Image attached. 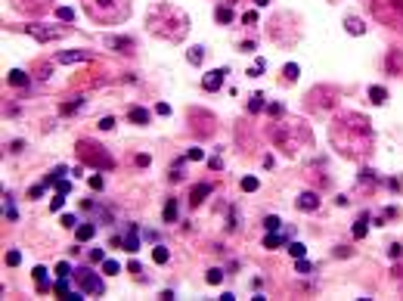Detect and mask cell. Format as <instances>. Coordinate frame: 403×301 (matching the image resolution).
I'll return each mask as SVG.
<instances>
[{
    "mask_svg": "<svg viewBox=\"0 0 403 301\" xmlns=\"http://www.w3.org/2000/svg\"><path fill=\"white\" fill-rule=\"evenodd\" d=\"M329 143H332L344 158H360L372 149L375 143V131L372 121L360 115V112H341L332 128H329Z\"/></svg>",
    "mask_w": 403,
    "mask_h": 301,
    "instance_id": "1",
    "label": "cell"
},
{
    "mask_svg": "<svg viewBox=\"0 0 403 301\" xmlns=\"http://www.w3.org/2000/svg\"><path fill=\"white\" fill-rule=\"evenodd\" d=\"M146 28L161 41L180 44L189 34V16L171 4H152L149 13H146Z\"/></svg>",
    "mask_w": 403,
    "mask_h": 301,
    "instance_id": "2",
    "label": "cell"
},
{
    "mask_svg": "<svg viewBox=\"0 0 403 301\" xmlns=\"http://www.w3.org/2000/svg\"><path fill=\"white\" fill-rule=\"evenodd\" d=\"M273 143H276L288 158H295L304 146L310 149V131L301 118H276V128H273Z\"/></svg>",
    "mask_w": 403,
    "mask_h": 301,
    "instance_id": "3",
    "label": "cell"
},
{
    "mask_svg": "<svg viewBox=\"0 0 403 301\" xmlns=\"http://www.w3.org/2000/svg\"><path fill=\"white\" fill-rule=\"evenodd\" d=\"M84 13L96 25H121L131 19V0H84Z\"/></svg>",
    "mask_w": 403,
    "mask_h": 301,
    "instance_id": "4",
    "label": "cell"
},
{
    "mask_svg": "<svg viewBox=\"0 0 403 301\" xmlns=\"http://www.w3.org/2000/svg\"><path fill=\"white\" fill-rule=\"evenodd\" d=\"M75 152H78V158H81V162L84 165H90V168H96V171H112L115 168V158L112 155H109L99 143H96V140H78V146H75Z\"/></svg>",
    "mask_w": 403,
    "mask_h": 301,
    "instance_id": "5",
    "label": "cell"
},
{
    "mask_svg": "<svg viewBox=\"0 0 403 301\" xmlns=\"http://www.w3.org/2000/svg\"><path fill=\"white\" fill-rule=\"evenodd\" d=\"M369 10L381 25L403 28V0H369Z\"/></svg>",
    "mask_w": 403,
    "mask_h": 301,
    "instance_id": "6",
    "label": "cell"
},
{
    "mask_svg": "<svg viewBox=\"0 0 403 301\" xmlns=\"http://www.w3.org/2000/svg\"><path fill=\"white\" fill-rule=\"evenodd\" d=\"M75 282H78V289H81L84 295H103V292H106L103 276L93 273L90 267H78V270H75Z\"/></svg>",
    "mask_w": 403,
    "mask_h": 301,
    "instance_id": "7",
    "label": "cell"
},
{
    "mask_svg": "<svg viewBox=\"0 0 403 301\" xmlns=\"http://www.w3.org/2000/svg\"><path fill=\"white\" fill-rule=\"evenodd\" d=\"M25 31L31 34V38H38L41 44H47V41H56V38H62V34H65V28H59V25H41V22L25 25Z\"/></svg>",
    "mask_w": 403,
    "mask_h": 301,
    "instance_id": "8",
    "label": "cell"
},
{
    "mask_svg": "<svg viewBox=\"0 0 403 301\" xmlns=\"http://www.w3.org/2000/svg\"><path fill=\"white\" fill-rule=\"evenodd\" d=\"M106 47L109 50H115V53H121V56H131V53L137 50V44L131 41V38H124V34H106Z\"/></svg>",
    "mask_w": 403,
    "mask_h": 301,
    "instance_id": "9",
    "label": "cell"
},
{
    "mask_svg": "<svg viewBox=\"0 0 403 301\" xmlns=\"http://www.w3.org/2000/svg\"><path fill=\"white\" fill-rule=\"evenodd\" d=\"M13 7L19 13H25V16H41V13H47L53 7V0H13Z\"/></svg>",
    "mask_w": 403,
    "mask_h": 301,
    "instance_id": "10",
    "label": "cell"
},
{
    "mask_svg": "<svg viewBox=\"0 0 403 301\" xmlns=\"http://www.w3.org/2000/svg\"><path fill=\"white\" fill-rule=\"evenodd\" d=\"M227 75H230L227 68H211V72H205V78H201V87H205V93H217V90H221Z\"/></svg>",
    "mask_w": 403,
    "mask_h": 301,
    "instance_id": "11",
    "label": "cell"
},
{
    "mask_svg": "<svg viewBox=\"0 0 403 301\" xmlns=\"http://www.w3.org/2000/svg\"><path fill=\"white\" fill-rule=\"evenodd\" d=\"M320 205H323V199H320V192H314V189L298 192V199H295V208L298 211H317Z\"/></svg>",
    "mask_w": 403,
    "mask_h": 301,
    "instance_id": "12",
    "label": "cell"
},
{
    "mask_svg": "<svg viewBox=\"0 0 403 301\" xmlns=\"http://www.w3.org/2000/svg\"><path fill=\"white\" fill-rule=\"evenodd\" d=\"M261 245H264L267 252H276V249H285V245H288V233H285V230H273V233H267V236L261 239Z\"/></svg>",
    "mask_w": 403,
    "mask_h": 301,
    "instance_id": "13",
    "label": "cell"
},
{
    "mask_svg": "<svg viewBox=\"0 0 403 301\" xmlns=\"http://www.w3.org/2000/svg\"><path fill=\"white\" fill-rule=\"evenodd\" d=\"M211 192H214V183H205V180L195 183V186L189 189V205H192V208H198L201 202H205V199L211 196Z\"/></svg>",
    "mask_w": 403,
    "mask_h": 301,
    "instance_id": "14",
    "label": "cell"
},
{
    "mask_svg": "<svg viewBox=\"0 0 403 301\" xmlns=\"http://www.w3.org/2000/svg\"><path fill=\"white\" fill-rule=\"evenodd\" d=\"M121 249L131 252V255L140 252V230H137V224H131V227H127V233L121 236Z\"/></svg>",
    "mask_w": 403,
    "mask_h": 301,
    "instance_id": "15",
    "label": "cell"
},
{
    "mask_svg": "<svg viewBox=\"0 0 403 301\" xmlns=\"http://www.w3.org/2000/svg\"><path fill=\"white\" fill-rule=\"evenodd\" d=\"M127 121H131V125H137V128H146V125L152 121V112L143 109V106H131V109H127Z\"/></svg>",
    "mask_w": 403,
    "mask_h": 301,
    "instance_id": "16",
    "label": "cell"
},
{
    "mask_svg": "<svg viewBox=\"0 0 403 301\" xmlns=\"http://www.w3.org/2000/svg\"><path fill=\"white\" fill-rule=\"evenodd\" d=\"M90 53L87 50H65V53H56V62L59 65H75V62H87Z\"/></svg>",
    "mask_w": 403,
    "mask_h": 301,
    "instance_id": "17",
    "label": "cell"
},
{
    "mask_svg": "<svg viewBox=\"0 0 403 301\" xmlns=\"http://www.w3.org/2000/svg\"><path fill=\"white\" fill-rule=\"evenodd\" d=\"M177 211H180V199L168 196V199H164V211H161L164 224H177Z\"/></svg>",
    "mask_w": 403,
    "mask_h": 301,
    "instance_id": "18",
    "label": "cell"
},
{
    "mask_svg": "<svg viewBox=\"0 0 403 301\" xmlns=\"http://www.w3.org/2000/svg\"><path fill=\"white\" fill-rule=\"evenodd\" d=\"M233 19H236V13H233L230 4H221V7L214 10V22L217 25H233Z\"/></svg>",
    "mask_w": 403,
    "mask_h": 301,
    "instance_id": "19",
    "label": "cell"
},
{
    "mask_svg": "<svg viewBox=\"0 0 403 301\" xmlns=\"http://www.w3.org/2000/svg\"><path fill=\"white\" fill-rule=\"evenodd\" d=\"M344 31H347V34H357V38H360V34H366V22L357 19V16H347V19H344Z\"/></svg>",
    "mask_w": 403,
    "mask_h": 301,
    "instance_id": "20",
    "label": "cell"
},
{
    "mask_svg": "<svg viewBox=\"0 0 403 301\" xmlns=\"http://www.w3.org/2000/svg\"><path fill=\"white\" fill-rule=\"evenodd\" d=\"M360 186H363V189H375V186H378V174H375L372 168H363V171H360Z\"/></svg>",
    "mask_w": 403,
    "mask_h": 301,
    "instance_id": "21",
    "label": "cell"
},
{
    "mask_svg": "<svg viewBox=\"0 0 403 301\" xmlns=\"http://www.w3.org/2000/svg\"><path fill=\"white\" fill-rule=\"evenodd\" d=\"M366 221H369V215H366V211H363V215L357 218V224L351 227V233H354V239H366V233H369V224H366Z\"/></svg>",
    "mask_w": 403,
    "mask_h": 301,
    "instance_id": "22",
    "label": "cell"
},
{
    "mask_svg": "<svg viewBox=\"0 0 403 301\" xmlns=\"http://www.w3.org/2000/svg\"><path fill=\"white\" fill-rule=\"evenodd\" d=\"M75 236H78V242H90L96 236V224H78L75 227Z\"/></svg>",
    "mask_w": 403,
    "mask_h": 301,
    "instance_id": "23",
    "label": "cell"
},
{
    "mask_svg": "<svg viewBox=\"0 0 403 301\" xmlns=\"http://www.w3.org/2000/svg\"><path fill=\"white\" fill-rule=\"evenodd\" d=\"M205 53H208V50L201 47V44L189 47V50H186V62H189V65H201V62H205Z\"/></svg>",
    "mask_w": 403,
    "mask_h": 301,
    "instance_id": "24",
    "label": "cell"
},
{
    "mask_svg": "<svg viewBox=\"0 0 403 301\" xmlns=\"http://www.w3.org/2000/svg\"><path fill=\"white\" fill-rule=\"evenodd\" d=\"M369 103H372V106H384V103H388V87L372 84V87H369Z\"/></svg>",
    "mask_w": 403,
    "mask_h": 301,
    "instance_id": "25",
    "label": "cell"
},
{
    "mask_svg": "<svg viewBox=\"0 0 403 301\" xmlns=\"http://www.w3.org/2000/svg\"><path fill=\"white\" fill-rule=\"evenodd\" d=\"M264 99H267L264 93H251V96H248V106H245V109H248L251 115H258V112H264V109H267V103H264Z\"/></svg>",
    "mask_w": 403,
    "mask_h": 301,
    "instance_id": "26",
    "label": "cell"
},
{
    "mask_svg": "<svg viewBox=\"0 0 403 301\" xmlns=\"http://www.w3.org/2000/svg\"><path fill=\"white\" fill-rule=\"evenodd\" d=\"M65 174H68V168H65V165H56V168H53V171H50V174L44 177V183H47V186H56V183L62 180Z\"/></svg>",
    "mask_w": 403,
    "mask_h": 301,
    "instance_id": "27",
    "label": "cell"
},
{
    "mask_svg": "<svg viewBox=\"0 0 403 301\" xmlns=\"http://www.w3.org/2000/svg\"><path fill=\"white\" fill-rule=\"evenodd\" d=\"M31 273H34V282H38V289H41V292H50V279H47V267H41V264H38V267H34Z\"/></svg>",
    "mask_w": 403,
    "mask_h": 301,
    "instance_id": "28",
    "label": "cell"
},
{
    "mask_svg": "<svg viewBox=\"0 0 403 301\" xmlns=\"http://www.w3.org/2000/svg\"><path fill=\"white\" fill-rule=\"evenodd\" d=\"M7 81H10V84H13V87H25V84H28V81H31V78H28V75H25V72H22V68H13V72H10V75H7Z\"/></svg>",
    "mask_w": 403,
    "mask_h": 301,
    "instance_id": "29",
    "label": "cell"
},
{
    "mask_svg": "<svg viewBox=\"0 0 403 301\" xmlns=\"http://www.w3.org/2000/svg\"><path fill=\"white\" fill-rule=\"evenodd\" d=\"M298 75H301L298 62H285V65H282V78H285L288 84H295V81H298Z\"/></svg>",
    "mask_w": 403,
    "mask_h": 301,
    "instance_id": "30",
    "label": "cell"
},
{
    "mask_svg": "<svg viewBox=\"0 0 403 301\" xmlns=\"http://www.w3.org/2000/svg\"><path fill=\"white\" fill-rule=\"evenodd\" d=\"M78 109H84V96H71V103H62V115H75Z\"/></svg>",
    "mask_w": 403,
    "mask_h": 301,
    "instance_id": "31",
    "label": "cell"
},
{
    "mask_svg": "<svg viewBox=\"0 0 403 301\" xmlns=\"http://www.w3.org/2000/svg\"><path fill=\"white\" fill-rule=\"evenodd\" d=\"M239 186H242V192H258L261 189V180H258V177H242V180H239Z\"/></svg>",
    "mask_w": 403,
    "mask_h": 301,
    "instance_id": "32",
    "label": "cell"
},
{
    "mask_svg": "<svg viewBox=\"0 0 403 301\" xmlns=\"http://www.w3.org/2000/svg\"><path fill=\"white\" fill-rule=\"evenodd\" d=\"M168 258H171V252L164 249L161 242H155V249H152V261H155V264H168Z\"/></svg>",
    "mask_w": 403,
    "mask_h": 301,
    "instance_id": "33",
    "label": "cell"
},
{
    "mask_svg": "<svg viewBox=\"0 0 403 301\" xmlns=\"http://www.w3.org/2000/svg\"><path fill=\"white\" fill-rule=\"evenodd\" d=\"M285 249H288V255L295 258V261H298V258H307V245H304V242H288Z\"/></svg>",
    "mask_w": 403,
    "mask_h": 301,
    "instance_id": "34",
    "label": "cell"
},
{
    "mask_svg": "<svg viewBox=\"0 0 403 301\" xmlns=\"http://www.w3.org/2000/svg\"><path fill=\"white\" fill-rule=\"evenodd\" d=\"M103 273H106V276H115V273H121V264H118L115 258H106V261H103Z\"/></svg>",
    "mask_w": 403,
    "mask_h": 301,
    "instance_id": "35",
    "label": "cell"
},
{
    "mask_svg": "<svg viewBox=\"0 0 403 301\" xmlns=\"http://www.w3.org/2000/svg\"><path fill=\"white\" fill-rule=\"evenodd\" d=\"M264 230H267V233H273V230H282V218L267 215V218H264Z\"/></svg>",
    "mask_w": 403,
    "mask_h": 301,
    "instance_id": "36",
    "label": "cell"
},
{
    "mask_svg": "<svg viewBox=\"0 0 403 301\" xmlns=\"http://www.w3.org/2000/svg\"><path fill=\"white\" fill-rule=\"evenodd\" d=\"M75 10H71V7H56V19H62V22H75Z\"/></svg>",
    "mask_w": 403,
    "mask_h": 301,
    "instance_id": "37",
    "label": "cell"
},
{
    "mask_svg": "<svg viewBox=\"0 0 403 301\" xmlns=\"http://www.w3.org/2000/svg\"><path fill=\"white\" fill-rule=\"evenodd\" d=\"M205 279L211 282V286H221V282H224V270H221V267H211V270L205 273Z\"/></svg>",
    "mask_w": 403,
    "mask_h": 301,
    "instance_id": "38",
    "label": "cell"
},
{
    "mask_svg": "<svg viewBox=\"0 0 403 301\" xmlns=\"http://www.w3.org/2000/svg\"><path fill=\"white\" fill-rule=\"evenodd\" d=\"M4 215H7L10 221L19 218V211H16V205H13V196H4Z\"/></svg>",
    "mask_w": 403,
    "mask_h": 301,
    "instance_id": "39",
    "label": "cell"
},
{
    "mask_svg": "<svg viewBox=\"0 0 403 301\" xmlns=\"http://www.w3.org/2000/svg\"><path fill=\"white\" fill-rule=\"evenodd\" d=\"M4 261H7V264H10V267H19V264H22V252H19V249H10V252H7V258H4Z\"/></svg>",
    "mask_w": 403,
    "mask_h": 301,
    "instance_id": "40",
    "label": "cell"
},
{
    "mask_svg": "<svg viewBox=\"0 0 403 301\" xmlns=\"http://www.w3.org/2000/svg\"><path fill=\"white\" fill-rule=\"evenodd\" d=\"M65 196H68V192H56V196L50 199V211H62L65 208Z\"/></svg>",
    "mask_w": 403,
    "mask_h": 301,
    "instance_id": "41",
    "label": "cell"
},
{
    "mask_svg": "<svg viewBox=\"0 0 403 301\" xmlns=\"http://www.w3.org/2000/svg\"><path fill=\"white\" fill-rule=\"evenodd\" d=\"M87 183H90V189H96V192H99V189L106 186V177H103V171H96V174H93V177H90V180H87Z\"/></svg>",
    "mask_w": 403,
    "mask_h": 301,
    "instance_id": "42",
    "label": "cell"
},
{
    "mask_svg": "<svg viewBox=\"0 0 403 301\" xmlns=\"http://www.w3.org/2000/svg\"><path fill=\"white\" fill-rule=\"evenodd\" d=\"M127 273H134L140 282H146V276H143V264H140V261H131V264H127Z\"/></svg>",
    "mask_w": 403,
    "mask_h": 301,
    "instance_id": "43",
    "label": "cell"
},
{
    "mask_svg": "<svg viewBox=\"0 0 403 301\" xmlns=\"http://www.w3.org/2000/svg\"><path fill=\"white\" fill-rule=\"evenodd\" d=\"M267 112H270L273 118H282V115H285V106H282V103H267Z\"/></svg>",
    "mask_w": 403,
    "mask_h": 301,
    "instance_id": "44",
    "label": "cell"
},
{
    "mask_svg": "<svg viewBox=\"0 0 403 301\" xmlns=\"http://www.w3.org/2000/svg\"><path fill=\"white\" fill-rule=\"evenodd\" d=\"M56 276H75V270H71L68 261H59V264H56Z\"/></svg>",
    "mask_w": 403,
    "mask_h": 301,
    "instance_id": "45",
    "label": "cell"
},
{
    "mask_svg": "<svg viewBox=\"0 0 403 301\" xmlns=\"http://www.w3.org/2000/svg\"><path fill=\"white\" fill-rule=\"evenodd\" d=\"M242 25H248V28L258 25V10H248V13L242 16Z\"/></svg>",
    "mask_w": 403,
    "mask_h": 301,
    "instance_id": "46",
    "label": "cell"
},
{
    "mask_svg": "<svg viewBox=\"0 0 403 301\" xmlns=\"http://www.w3.org/2000/svg\"><path fill=\"white\" fill-rule=\"evenodd\" d=\"M96 128H99V131H112V128H115V115H103Z\"/></svg>",
    "mask_w": 403,
    "mask_h": 301,
    "instance_id": "47",
    "label": "cell"
},
{
    "mask_svg": "<svg viewBox=\"0 0 403 301\" xmlns=\"http://www.w3.org/2000/svg\"><path fill=\"white\" fill-rule=\"evenodd\" d=\"M44 189H47V183H38V186H28V199H41V196H44Z\"/></svg>",
    "mask_w": 403,
    "mask_h": 301,
    "instance_id": "48",
    "label": "cell"
},
{
    "mask_svg": "<svg viewBox=\"0 0 403 301\" xmlns=\"http://www.w3.org/2000/svg\"><path fill=\"white\" fill-rule=\"evenodd\" d=\"M295 270H298V273H310V270H314V264H310L307 258H298V264H295Z\"/></svg>",
    "mask_w": 403,
    "mask_h": 301,
    "instance_id": "49",
    "label": "cell"
},
{
    "mask_svg": "<svg viewBox=\"0 0 403 301\" xmlns=\"http://www.w3.org/2000/svg\"><path fill=\"white\" fill-rule=\"evenodd\" d=\"M186 158H189V162H201V158H205V149H198V146H192V149L186 152Z\"/></svg>",
    "mask_w": 403,
    "mask_h": 301,
    "instance_id": "50",
    "label": "cell"
},
{
    "mask_svg": "<svg viewBox=\"0 0 403 301\" xmlns=\"http://www.w3.org/2000/svg\"><path fill=\"white\" fill-rule=\"evenodd\" d=\"M388 255H391L394 261H397V258H403V245H400V242H391V245H388Z\"/></svg>",
    "mask_w": 403,
    "mask_h": 301,
    "instance_id": "51",
    "label": "cell"
},
{
    "mask_svg": "<svg viewBox=\"0 0 403 301\" xmlns=\"http://www.w3.org/2000/svg\"><path fill=\"white\" fill-rule=\"evenodd\" d=\"M149 165H152V155L149 152H140L137 155V168H149Z\"/></svg>",
    "mask_w": 403,
    "mask_h": 301,
    "instance_id": "52",
    "label": "cell"
},
{
    "mask_svg": "<svg viewBox=\"0 0 403 301\" xmlns=\"http://www.w3.org/2000/svg\"><path fill=\"white\" fill-rule=\"evenodd\" d=\"M62 227H65V230H75V227H78V218H75V215H62Z\"/></svg>",
    "mask_w": 403,
    "mask_h": 301,
    "instance_id": "53",
    "label": "cell"
},
{
    "mask_svg": "<svg viewBox=\"0 0 403 301\" xmlns=\"http://www.w3.org/2000/svg\"><path fill=\"white\" fill-rule=\"evenodd\" d=\"M261 72H264V59H258V62H254V65L248 68V78H258Z\"/></svg>",
    "mask_w": 403,
    "mask_h": 301,
    "instance_id": "54",
    "label": "cell"
},
{
    "mask_svg": "<svg viewBox=\"0 0 403 301\" xmlns=\"http://www.w3.org/2000/svg\"><path fill=\"white\" fill-rule=\"evenodd\" d=\"M90 261L103 264V261H106V252H103V249H90Z\"/></svg>",
    "mask_w": 403,
    "mask_h": 301,
    "instance_id": "55",
    "label": "cell"
},
{
    "mask_svg": "<svg viewBox=\"0 0 403 301\" xmlns=\"http://www.w3.org/2000/svg\"><path fill=\"white\" fill-rule=\"evenodd\" d=\"M239 50H242V53H254V50H258V44H254V41H242Z\"/></svg>",
    "mask_w": 403,
    "mask_h": 301,
    "instance_id": "56",
    "label": "cell"
},
{
    "mask_svg": "<svg viewBox=\"0 0 403 301\" xmlns=\"http://www.w3.org/2000/svg\"><path fill=\"white\" fill-rule=\"evenodd\" d=\"M351 255V249H347V245H335V258H347Z\"/></svg>",
    "mask_w": 403,
    "mask_h": 301,
    "instance_id": "57",
    "label": "cell"
},
{
    "mask_svg": "<svg viewBox=\"0 0 403 301\" xmlns=\"http://www.w3.org/2000/svg\"><path fill=\"white\" fill-rule=\"evenodd\" d=\"M155 112H158V115H171V106H168V103H158Z\"/></svg>",
    "mask_w": 403,
    "mask_h": 301,
    "instance_id": "58",
    "label": "cell"
},
{
    "mask_svg": "<svg viewBox=\"0 0 403 301\" xmlns=\"http://www.w3.org/2000/svg\"><path fill=\"white\" fill-rule=\"evenodd\" d=\"M208 168H211V171H221L224 162H221V158H208Z\"/></svg>",
    "mask_w": 403,
    "mask_h": 301,
    "instance_id": "59",
    "label": "cell"
},
{
    "mask_svg": "<svg viewBox=\"0 0 403 301\" xmlns=\"http://www.w3.org/2000/svg\"><path fill=\"white\" fill-rule=\"evenodd\" d=\"M22 146H25L22 140H13V143H10V152H22Z\"/></svg>",
    "mask_w": 403,
    "mask_h": 301,
    "instance_id": "60",
    "label": "cell"
},
{
    "mask_svg": "<svg viewBox=\"0 0 403 301\" xmlns=\"http://www.w3.org/2000/svg\"><path fill=\"white\" fill-rule=\"evenodd\" d=\"M56 189H59V192H68V189H71V183H68V180H65V177H62V180H59V183H56Z\"/></svg>",
    "mask_w": 403,
    "mask_h": 301,
    "instance_id": "61",
    "label": "cell"
},
{
    "mask_svg": "<svg viewBox=\"0 0 403 301\" xmlns=\"http://www.w3.org/2000/svg\"><path fill=\"white\" fill-rule=\"evenodd\" d=\"M270 4V0H254V7H267Z\"/></svg>",
    "mask_w": 403,
    "mask_h": 301,
    "instance_id": "62",
    "label": "cell"
}]
</instances>
